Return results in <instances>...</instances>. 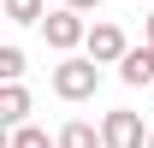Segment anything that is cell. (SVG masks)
<instances>
[{"label":"cell","mask_w":154,"mask_h":148,"mask_svg":"<svg viewBox=\"0 0 154 148\" xmlns=\"http://www.w3.org/2000/svg\"><path fill=\"white\" fill-rule=\"evenodd\" d=\"M119 77H125L131 89H142V83H154V42H148V48H131V54L119 59Z\"/></svg>","instance_id":"5"},{"label":"cell","mask_w":154,"mask_h":148,"mask_svg":"<svg viewBox=\"0 0 154 148\" xmlns=\"http://www.w3.org/2000/svg\"><path fill=\"white\" fill-rule=\"evenodd\" d=\"M89 59H101V65H119V59L131 54V42H125V30L119 24H89Z\"/></svg>","instance_id":"4"},{"label":"cell","mask_w":154,"mask_h":148,"mask_svg":"<svg viewBox=\"0 0 154 148\" xmlns=\"http://www.w3.org/2000/svg\"><path fill=\"white\" fill-rule=\"evenodd\" d=\"M6 148H59V136H48V130H36V125H12V142Z\"/></svg>","instance_id":"8"},{"label":"cell","mask_w":154,"mask_h":148,"mask_svg":"<svg viewBox=\"0 0 154 148\" xmlns=\"http://www.w3.org/2000/svg\"><path fill=\"white\" fill-rule=\"evenodd\" d=\"M101 136H107V148H148V130H142V119L136 113H107L101 119Z\"/></svg>","instance_id":"3"},{"label":"cell","mask_w":154,"mask_h":148,"mask_svg":"<svg viewBox=\"0 0 154 148\" xmlns=\"http://www.w3.org/2000/svg\"><path fill=\"white\" fill-rule=\"evenodd\" d=\"M142 30H148V42H154V12H148V18H142Z\"/></svg>","instance_id":"12"},{"label":"cell","mask_w":154,"mask_h":148,"mask_svg":"<svg viewBox=\"0 0 154 148\" xmlns=\"http://www.w3.org/2000/svg\"><path fill=\"white\" fill-rule=\"evenodd\" d=\"M0 77H24V48H18V42L0 48Z\"/></svg>","instance_id":"10"},{"label":"cell","mask_w":154,"mask_h":148,"mask_svg":"<svg viewBox=\"0 0 154 148\" xmlns=\"http://www.w3.org/2000/svg\"><path fill=\"white\" fill-rule=\"evenodd\" d=\"M42 36H48V48H54V54H71V48H83V42H89V24H83V12H77V6H65V0H59V12H48V18H42Z\"/></svg>","instance_id":"2"},{"label":"cell","mask_w":154,"mask_h":148,"mask_svg":"<svg viewBox=\"0 0 154 148\" xmlns=\"http://www.w3.org/2000/svg\"><path fill=\"white\" fill-rule=\"evenodd\" d=\"M148 148H154V130H148Z\"/></svg>","instance_id":"13"},{"label":"cell","mask_w":154,"mask_h":148,"mask_svg":"<svg viewBox=\"0 0 154 148\" xmlns=\"http://www.w3.org/2000/svg\"><path fill=\"white\" fill-rule=\"evenodd\" d=\"M65 6H77V12H95V6H101V0H65Z\"/></svg>","instance_id":"11"},{"label":"cell","mask_w":154,"mask_h":148,"mask_svg":"<svg viewBox=\"0 0 154 148\" xmlns=\"http://www.w3.org/2000/svg\"><path fill=\"white\" fill-rule=\"evenodd\" d=\"M0 119L6 125H24L30 119V89H24L18 77H6V89H0Z\"/></svg>","instance_id":"6"},{"label":"cell","mask_w":154,"mask_h":148,"mask_svg":"<svg viewBox=\"0 0 154 148\" xmlns=\"http://www.w3.org/2000/svg\"><path fill=\"white\" fill-rule=\"evenodd\" d=\"M95 89H101V59L65 54V59L54 65V95H59V101H89Z\"/></svg>","instance_id":"1"},{"label":"cell","mask_w":154,"mask_h":148,"mask_svg":"<svg viewBox=\"0 0 154 148\" xmlns=\"http://www.w3.org/2000/svg\"><path fill=\"white\" fill-rule=\"evenodd\" d=\"M6 18L12 24H42L48 18V0H6Z\"/></svg>","instance_id":"9"},{"label":"cell","mask_w":154,"mask_h":148,"mask_svg":"<svg viewBox=\"0 0 154 148\" xmlns=\"http://www.w3.org/2000/svg\"><path fill=\"white\" fill-rule=\"evenodd\" d=\"M59 148H107V136H101L89 119H71V125L59 130Z\"/></svg>","instance_id":"7"}]
</instances>
